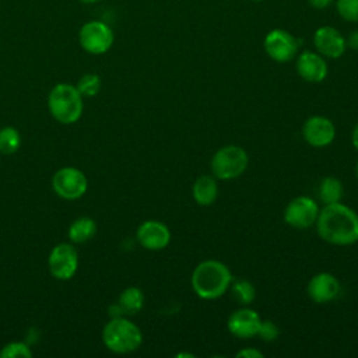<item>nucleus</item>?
Masks as SVG:
<instances>
[{"mask_svg":"<svg viewBox=\"0 0 358 358\" xmlns=\"http://www.w3.org/2000/svg\"><path fill=\"white\" fill-rule=\"evenodd\" d=\"M316 231L327 243L348 246L358 242V214L345 204H324L316 220Z\"/></svg>","mask_w":358,"mask_h":358,"instance_id":"obj_1","label":"nucleus"},{"mask_svg":"<svg viewBox=\"0 0 358 358\" xmlns=\"http://www.w3.org/2000/svg\"><path fill=\"white\" fill-rule=\"evenodd\" d=\"M232 273L227 264L215 259L200 262L190 277L194 294L201 299H217L222 296L232 282Z\"/></svg>","mask_w":358,"mask_h":358,"instance_id":"obj_2","label":"nucleus"},{"mask_svg":"<svg viewBox=\"0 0 358 358\" xmlns=\"http://www.w3.org/2000/svg\"><path fill=\"white\" fill-rule=\"evenodd\" d=\"M102 341L112 352L129 354L141 345L143 333L137 324L124 316L110 317L102 330Z\"/></svg>","mask_w":358,"mask_h":358,"instance_id":"obj_3","label":"nucleus"},{"mask_svg":"<svg viewBox=\"0 0 358 358\" xmlns=\"http://www.w3.org/2000/svg\"><path fill=\"white\" fill-rule=\"evenodd\" d=\"M50 115L63 124L76 123L83 115V95L76 85L60 83L55 85L48 98Z\"/></svg>","mask_w":358,"mask_h":358,"instance_id":"obj_4","label":"nucleus"},{"mask_svg":"<svg viewBox=\"0 0 358 358\" xmlns=\"http://www.w3.org/2000/svg\"><path fill=\"white\" fill-rule=\"evenodd\" d=\"M249 164L246 151L239 145H224L211 158V172L220 180H231L241 176Z\"/></svg>","mask_w":358,"mask_h":358,"instance_id":"obj_5","label":"nucleus"},{"mask_svg":"<svg viewBox=\"0 0 358 358\" xmlns=\"http://www.w3.org/2000/svg\"><path fill=\"white\" fill-rule=\"evenodd\" d=\"M112 28L99 20L85 22L78 32V42L81 48L91 55H103L113 45Z\"/></svg>","mask_w":358,"mask_h":358,"instance_id":"obj_6","label":"nucleus"},{"mask_svg":"<svg viewBox=\"0 0 358 358\" xmlns=\"http://www.w3.org/2000/svg\"><path fill=\"white\" fill-rule=\"evenodd\" d=\"M52 187L62 199L77 200L85 194L88 180L80 169L74 166H64L53 175Z\"/></svg>","mask_w":358,"mask_h":358,"instance_id":"obj_7","label":"nucleus"},{"mask_svg":"<svg viewBox=\"0 0 358 358\" xmlns=\"http://www.w3.org/2000/svg\"><path fill=\"white\" fill-rule=\"evenodd\" d=\"M319 211V204L312 197L298 196L287 204L284 220L292 228L305 229L316 222Z\"/></svg>","mask_w":358,"mask_h":358,"instance_id":"obj_8","label":"nucleus"},{"mask_svg":"<svg viewBox=\"0 0 358 358\" xmlns=\"http://www.w3.org/2000/svg\"><path fill=\"white\" fill-rule=\"evenodd\" d=\"M48 264L55 278L70 280L78 268V253L70 243H59L52 249Z\"/></svg>","mask_w":358,"mask_h":358,"instance_id":"obj_9","label":"nucleus"},{"mask_svg":"<svg viewBox=\"0 0 358 358\" xmlns=\"http://www.w3.org/2000/svg\"><path fill=\"white\" fill-rule=\"evenodd\" d=\"M264 50L278 63L289 62L298 52V41L284 29H273L264 38Z\"/></svg>","mask_w":358,"mask_h":358,"instance_id":"obj_10","label":"nucleus"},{"mask_svg":"<svg viewBox=\"0 0 358 358\" xmlns=\"http://www.w3.org/2000/svg\"><path fill=\"white\" fill-rule=\"evenodd\" d=\"M302 136L309 145L323 148L333 143L336 137V127L329 117L316 115L306 119L302 127Z\"/></svg>","mask_w":358,"mask_h":358,"instance_id":"obj_11","label":"nucleus"},{"mask_svg":"<svg viewBox=\"0 0 358 358\" xmlns=\"http://www.w3.org/2000/svg\"><path fill=\"white\" fill-rule=\"evenodd\" d=\"M138 243L147 250H162L171 242L169 228L157 220H148L140 224L136 232Z\"/></svg>","mask_w":358,"mask_h":358,"instance_id":"obj_12","label":"nucleus"},{"mask_svg":"<svg viewBox=\"0 0 358 358\" xmlns=\"http://www.w3.org/2000/svg\"><path fill=\"white\" fill-rule=\"evenodd\" d=\"M340 291H341V285L338 280L327 271L315 274L309 280L306 287V292L309 298L316 303H327L334 301L338 296Z\"/></svg>","mask_w":358,"mask_h":358,"instance_id":"obj_13","label":"nucleus"},{"mask_svg":"<svg viewBox=\"0 0 358 358\" xmlns=\"http://www.w3.org/2000/svg\"><path fill=\"white\" fill-rule=\"evenodd\" d=\"M262 324L260 315L250 308H241L228 317V330L238 338H252L257 336Z\"/></svg>","mask_w":358,"mask_h":358,"instance_id":"obj_14","label":"nucleus"},{"mask_svg":"<svg viewBox=\"0 0 358 358\" xmlns=\"http://www.w3.org/2000/svg\"><path fill=\"white\" fill-rule=\"evenodd\" d=\"M313 43L317 52L326 57H340L347 46L344 36L333 27H322L313 35Z\"/></svg>","mask_w":358,"mask_h":358,"instance_id":"obj_15","label":"nucleus"},{"mask_svg":"<svg viewBox=\"0 0 358 358\" xmlns=\"http://www.w3.org/2000/svg\"><path fill=\"white\" fill-rule=\"evenodd\" d=\"M296 71L308 83H320L327 76V63L319 53L305 50L296 59Z\"/></svg>","mask_w":358,"mask_h":358,"instance_id":"obj_16","label":"nucleus"},{"mask_svg":"<svg viewBox=\"0 0 358 358\" xmlns=\"http://www.w3.org/2000/svg\"><path fill=\"white\" fill-rule=\"evenodd\" d=\"M192 196L196 204L207 207L211 206L218 197V182L214 175H200L193 186Z\"/></svg>","mask_w":358,"mask_h":358,"instance_id":"obj_17","label":"nucleus"},{"mask_svg":"<svg viewBox=\"0 0 358 358\" xmlns=\"http://www.w3.org/2000/svg\"><path fill=\"white\" fill-rule=\"evenodd\" d=\"M96 234V224L90 217H80L69 227V238L74 243H84Z\"/></svg>","mask_w":358,"mask_h":358,"instance_id":"obj_18","label":"nucleus"},{"mask_svg":"<svg viewBox=\"0 0 358 358\" xmlns=\"http://www.w3.org/2000/svg\"><path fill=\"white\" fill-rule=\"evenodd\" d=\"M117 303L124 315H136L143 309L144 294L138 287H129L122 291Z\"/></svg>","mask_w":358,"mask_h":358,"instance_id":"obj_19","label":"nucleus"},{"mask_svg":"<svg viewBox=\"0 0 358 358\" xmlns=\"http://www.w3.org/2000/svg\"><path fill=\"white\" fill-rule=\"evenodd\" d=\"M317 196L323 204L338 203L343 197V183L334 176H326L319 183Z\"/></svg>","mask_w":358,"mask_h":358,"instance_id":"obj_20","label":"nucleus"},{"mask_svg":"<svg viewBox=\"0 0 358 358\" xmlns=\"http://www.w3.org/2000/svg\"><path fill=\"white\" fill-rule=\"evenodd\" d=\"M231 292H232V296L235 298V301L241 305H249L255 301V296H256V289H255V285L242 278V280H236L231 282Z\"/></svg>","mask_w":358,"mask_h":358,"instance_id":"obj_21","label":"nucleus"},{"mask_svg":"<svg viewBox=\"0 0 358 358\" xmlns=\"http://www.w3.org/2000/svg\"><path fill=\"white\" fill-rule=\"evenodd\" d=\"M21 145L20 131L11 126L3 127L0 130V154L10 155L14 154Z\"/></svg>","mask_w":358,"mask_h":358,"instance_id":"obj_22","label":"nucleus"},{"mask_svg":"<svg viewBox=\"0 0 358 358\" xmlns=\"http://www.w3.org/2000/svg\"><path fill=\"white\" fill-rule=\"evenodd\" d=\"M76 87L83 96H95L101 90V78L95 73H87L81 76Z\"/></svg>","mask_w":358,"mask_h":358,"instance_id":"obj_23","label":"nucleus"},{"mask_svg":"<svg viewBox=\"0 0 358 358\" xmlns=\"http://www.w3.org/2000/svg\"><path fill=\"white\" fill-rule=\"evenodd\" d=\"M1 358H29L32 357V351L29 345L21 341H13L6 344L0 351Z\"/></svg>","mask_w":358,"mask_h":358,"instance_id":"obj_24","label":"nucleus"},{"mask_svg":"<svg viewBox=\"0 0 358 358\" xmlns=\"http://www.w3.org/2000/svg\"><path fill=\"white\" fill-rule=\"evenodd\" d=\"M337 11L345 21L358 22V0H337Z\"/></svg>","mask_w":358,"mask_h":358,"instance_id":"obj_25","label":"nucleus"},{"mask_svg":"<svg viewBox=\"0 0 358 358\" xmlns=\"http://www.w3.org/2000/svg\"><path fill=\"white\" fill-rule=\"evenodd\" d=\"M257 336L263 341H274L280 336V329L271 320H262V324H260Z\"/></svg>","mask_w":358,"mask_h":358,"instance_id":"obj_26","label":"nucleus"},{"mask_svg":"<svg viewBox=\"0 0 358 358\" xmlns=\"http://www.w3.org/2000/svg\"><path fill=\"white\" fill-rule=\"evenodd\" d=\"M236 357H242V358H262L263 352L256 350V348H243V350H239L236 352Z\"/></svg>","mask_w":358,"mask_h":358,"instance_id":"obj_27","label":"nucleus"},{"mask_svg":"<svg viewBox=\"0 0 358 358\" xmlns=\"http://www.w3.org/2000/svg\"><path fill=\"white\" fill-rule=\"evenodd\" d=\"M108 312H109V316H110V317H120V316H124V313H123V310H122V308L119 306L117 302L113 303V305H110Z\"/></svg>","mask_w":358,"mask_h":358,"instance_id":"obj_28","label":"nucleus"},{"mask_svg":"<svg viewBox=\"0 0 358 358\" xmlns=\"http://www.w3.org/2000/svg\"><path fill=\"white\" fill-rule=\"evenodd\" d=\"M345 42H347V45H348L350 48H352V49L358 50V31L351 32V34H350V36H348V39H347Z\"/></svg>","mask_w":358,"mask_h":358,"instance_id":"obj_29","label":"nucleus"},{"mask_svg":"<svg viewBox=\"0 0 358 358\" xmlns=\"http://www.w3.org/2000/svg\"><path fill=\"white\" fill-rule=\"evenodd\" d=\"M309 3L315 8H326L331 3V0H309Z\"/></svg>","mask_w":358,"mask_h":358,"instance_id":"obj_30","label":"nucleus"},{"mask_svg":"<svg viewBox=\"0 0 358 358\" xmlns=\"http://www.w3.org/2000/svg\"><path fill=\"white\" fill-rule=\"evenodd\" d=\"M351 141H352V145L355 147V150L358 151V122L352 130V134H351Z\"/></svg>","mask_w":358,"mask_h":358,"instance_id":"obj_31","label":"nucleus"},{"mask_svg":"<svg viewBox=\"0 0 358 358\" xmlns=\"http://www.w3.org/2000/svg\"><path fill=\"white\" fill-rule=\"evenodd\" d=\"M81 3H85V4H95V3H99V1H103V0H80Z\"/></svg>","mask_w":358,"mask_h":358,"instance_id":"obj_32","label":"nucleus"},{"mask_svg":"<svg viewBox=\"0 0 358 358\" xmlns=\"http://www.w3.org/2000/svg\"><path fill=\"white\" fill-rule=\"evenodd\" d=\"M176 357H190V358H193L194 355H193V354H187V352H180V354H178Z\"/></svg>","mask_w":358,"mask_h":358,"instance_id":"obj_33","label":"nucleus"},{"mask_svg":"<svg viewBox=\"0 0 358 358\" xmlns=\"http://www.w3.org/2000/svg\"><path fill=\"white\" fill-rule=\"evenodd\" d=\"M355 175H357V178H358V162H357V165H355Z\"/></svg>","mask_w":358,"mask_h":358,"instance_id":"obj_34","label":"nucleus"}]
</instances>
